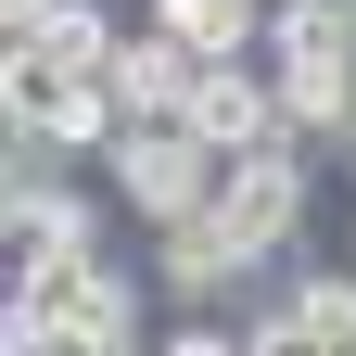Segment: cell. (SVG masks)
Instances as JSON below:
<instances>
[{"mask_svg": "<svg viewBox=\"0 0 356 356\" xmlns=\"http://www.w3.org/2000/svg\"><path fill=\"white\" fill-rule=\"evenodd\" d=\"M102 191L127 216V242H153V229H178V216L216 204V153L191 140V127H127V140L102 153Z\"/></svg>", "mask_w": 356, "mask_h": 356, "instance_id": "6da1fadb", "label": "cell"}, {"mask_svg": "<svg viewBox=\"0 0 356 356\" xmlns=\"http://www.w3.org/2000/svg\"><path fill=\"white\" fill-rule=\"evenodd\" d=\"M191 140H204L216 165L293 153V127H280V89H267V64H216V76H204V102H191Z\"/></svg>", "mask_w": 356, "mask_h": 356, "instance_id": "7a4b0ae2", "label": "cell"}, {"mask_svg": "<svg viewBox=\"0 0 356 356\" xmlns=\"http://www.w3.org/2000/svg\"><path fill=\"white\" fill-rule=\"evenodd\" d=\"M0 242H13V267H38V254H102L115 216L89 204V191H26V204H0Z\"/></svg>", "mask_w": 356, "mask_h": 356, "instance_id": "3957f363", "label": "cell"}, {"mask_svg": "<svg viewBox=\"0 0 356 356\" xmlns=\"http://www.w3.org/2000/svg\"><path fill=\"white\" fill-rule=\"evenodd\" d=\"M13 51H26V64H51V76H115L127 26H115V0H51V26L13 38Z\"/></svg>", "mask_w": 356, "mask_h": 356, "instance_id": "277c9868", "label": "cell"}, {"mask_svg": "<svg viewBox=\"0 0 356 356\" xmlns=\"http://www.w3.org/2000/svg\"><path fill=\"white\" fill-rule=\"evenodd\" d=\"M140 26H165V38H191L204 64H267V0H153Z\"/></svg>", "mask_w": 356, "mask_h": 356, "instance_id": "5b68a950", "label": "cell"}, {"mask_svg": "<svg viewBox=\"0 0 356 356\" xmlns=\"http://www.w3.org/2000/svg\"><path fill=\"white\" fill-rule=\"evenodd\" d=\"M153 356H254V343H242V318H165Z\"/></svg>", "mask_w": 356, "mask_h": 356, "instance_id": "8992f818", "label": "cell"}, {"mask_svg": "<svg viewBox=\"0 0 356 356\" xmlns=\"http://www.w3.org/2000/svg\"><path fill=\"white\" fill-rule=\"evenodd\" d=\"M343 267H356V204H343Z\"/></svg>", "mask_w": 356, "mask_h": 356, "instance_id": "52a82bcc", "label": "cell"}, {"mask_svg": "<svg viewBox=\"0 0 356 356\" xmlns=\"http://www.w3.org/2000/svg\"><path fill=\"white\" fill-rule=\"evenodd\" d=\"M343 178H356V127H343Z\"/></svg>", "mask_w": 356, "mask_h": 356, "instance_id": "ba28073f", "label": "cell"}]
</instances>
